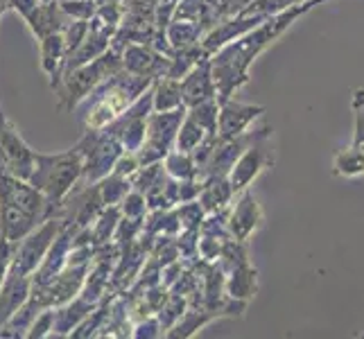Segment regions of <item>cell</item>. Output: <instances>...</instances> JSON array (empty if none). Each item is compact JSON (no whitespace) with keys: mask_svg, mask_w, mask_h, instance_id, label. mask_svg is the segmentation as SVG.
I'll use <instances>...</instances> for the list:
<instances>
[{"mask_svg":"<svg viewBox=\"0 0 364 339\" xmlns=\"http://www.w3.org/2000/svg\"><path fill=\"white\" fill-rule=\"evenodd\" d=\"M122 66L134 75H141V77L152 80L161 72H163V77H166L168 68H170V59H163L161 55L152 53V50H147V48L129 45L127 50H124Z\"/></svg>","mask_w":364,"mask_h":339,"instance_id":"30bf717a","label":"cell"},{"mask_svg":"<svg viewBox=\"0 0 364 339\" xmlns=\"http://www.w3.org/2000/svg\"><path fill=\"white\" fill-rule=\"evenodd\" d=\"M231 183L224 181V177H213L208 185H202V204L206 210L222 208L231 199Z\"/></svg>","mask_w":364,"mask_h":339,"instance_id":"2e32d148","label":"cell"},{"mask_svg":"<svg viewBox=\"0 0 364 339\" xmlns=\"http://www.w3.org/2000/svg\"><path fill=\"white\" fill-rule=\"evenodd\" d=\"M317 0H304V3L292 5L279 14H272L269 21H265L258 30L247 32L242 39H237L235 43L224 45L215 59L210 61V75L215 82V93H220V102L229 99L235 89L247 82V68L254 61L256 55H260L276 36H279L287 25H292L294 18H299L304 11L310 7H315Z\"/></svg>","mask_w":364,"mask_h":339,"instance_id":"6da1fadb","label":"cell"},{"mask_svg":"<svg viewBox=\"0 0 364 339\" xmlns=\"http://www.w3.org/2000/svg\"><path fill=\"white\" fill-rule=\"evenodd\" d=\"M265 138H267V131L265 134H260L254 145L247 147L245 152L240 154V161L233 166V172H231V190L237 193V190H245V188L254 181L258 174L269 168L272 166V154H269V147L265 143Z\"/></svg>","mask_w":364,"mask_h":339,"instance_id":"52a82bcc","label":"cell"},{"mask_svg":"<svg viewBox=\"0 0 364 339\" xmlns=\"http://www.w3.org/2000/svg\"><path fill=\"white\" fill-rule=\"evenodd\" d=\"M59 7L75 21H89L95 14L97 3L95 0H59Z\"/></svg>","mask_w":364,"mask_h":339,"instance_id":"d6986e66","label":"cell"},{"mask_svg":"<svg viewBox=\"0 0 364 339\" xmlns=\"http://www.w3.org/2000/svg\"><path fill=\"white\" fill-rule=\"evenodd\" d=\"M353 145L364 152V113L362 111L355 113V143Z\"/></svg>","mask_w":364,"mask_h":339,"instance_id":"7402d4cb","label":"cell"},{"mask_svg":"<svg viewBox=\"0 0 364 339\" xmlns=\"http://www.w3.org/2000/svg\"><path fill=\"white\" fill-rule=\"evenodd\" d=\"M333 172L337 177H360L364 174V152L360 147H348L335 154Z\"/></svg>","mask_w":364,"mask_h":339,"instance_id":"5bb4252c","label":"cell"},{"mask_svg":"<svg viewBox=\"0 0 364 339\" xmlns=\"http://www.w3.org/2000/svg\"><path fill=\"white\" fill-rule=\"evenodd\" d=\"M82 172H84V154L80 145L61 154H41L34 149V168L28 181L57 210L64 204V199L70 195L73 185L82 177Z\"/></svg>","mask_w":364,"mask_h":339,"instance_id":"7a4b0ae2","label":"cell"},{"mask_svg":"<svg viewBox=\"0 0 364 339\" xmlns=\"http://www.w3.org/2000/svg\"><path fill=\"white\" fill-rule=\"evenodd\" d=\"M213 97H215V82H213L210 75V61H199L181 82V99L183 104L195 107L208 102Z\"/></svg>","mask_w":364,"mask_h":339,"instance_id":"9c48e42d","label":"cell"},{"mask_svg":"<svg viewBox=\"0 0 364 339\" xmlns=\"http://www.w3.org/2000/svg\"><path fill=\"white\" fill-rule=\"evenodd\" d=\"M229 292L231 296L240 298V296H251L256 292V269H251L247 262H242L240 269H235L233 279L229 283Z\"/></svg>","mask_w":364,"mask_h":339,"instance_id":"e0dca14e","label":"cell"},{"mask_svg":"<svg viewBox=\"0 0 364 339\" xmlns=\"http://www.w3.org/2000/svg\"><path fill=\"white\" fill-rule=\"evenodd\" d=\"M317 3H319V0H317Z\"/></svg>","mask_w":364,"mask_h":339,"instance_id":"d4e9b609","label":"cell"},{"mask_svg":"<svg viewBox=\"0 0 364 339\" xmlns=\"http://www.w3.org/2000/svg\"><path fill=\"white\" fill-rule=\"evenodd\" d=\"M186 107L181 99V80L174 77H163V82L156 86V95H154V109L156 111H172Z\"/></svg>","mask_w":364,"mask_h":339,"instance_id":"9a60e30c","label":"cell"},{"mask_svg":"<svg viewBox=\"0 0 364 339\" xmlns=\"http://www.w3.org/2000/svg\"><path fill=\"white\" fill-rule=\"evenodd\" d=\"M183 118H186V107L172 111H156L154 116H149V120L145 122L141 152H138V166H149V163L159 161L163 154H168Z\"/></svg>","mask_w":364,"mask_h":339,"instance_id":"5b68a950","label":"cell"},{"mask_svg":"<svg viewBox=\"0 0 364 339\" xmlns=\"http://www.w3.org/2000/svg\"><path fill=\"white\" fill-rule=\"evenodd\" d=\"M152 84L149 77H141V75H111L107 91L97 97V102L86 116V127L89 129H102L107 124L114 122L124 109H129L134 104V99L138 95H143V91Z\"/></svg>","mask_w":364,"mask_h":339,"instance_id":"277c9868","label":"cell"},{"mask_svg":"<svg viewBox=\"0 0 364 339\" xmlns=\"http://www.w3.org/2000/svg\"><path fill=\"white\" fill-rule=\"evenodd\" d=\"M53 323H55V312H43L41 317H36L30 337H43V335H48L50 325H53Z\"/></svg>","mask_w":364,"mask_h":339,"instance_id":"44dd1931","label":"cell"},{"mask_svg":"<svg viewBox=\"0 0 364 339\" xmlns=\"http://www.w3.org/2000/svg\"><path fill=\"white\" fill-rule=\"evenodd\" d=\"M168 170H170V174L181 177V179H193L197 174V168L191 161V156H188V152H179V149L168 156Z\"/></svg>","mask_w":364,"mask_h":339,"instance_id":"ffe728a7","label":"cell"},{"mask_svg":"<svg viewBox=\"0 0 364 339\" xmlns=\"http://www.w3.org/2000/svg\"><path fill=\"white\" fill-rule=\"evenodd\" d=\"M0 163L14 177L28 181L34 168V149L23 141L18 129L14 127L3 109H0Z\"/></svg>","mask_w":364,"mask_h":339,"instance_id":"8992f818","label":"cell"},{"mask_svg":"<svg viewBox=\"0 0 364 339\" xmlns=\"http://www.w3.org/2000/svg\"><path fill=\"white\" fill-rule=\"evenodd\" d=\"M41 3H50V0H41Z\"/></svg>","mask_w":364,"mask_h":339,"instance_id":"cb8c5ba5","label":"cell"},{"mask_svg":"<svg viewBox=\"0 0 364 339\" xmlns=\"http://www.w3.org/2000/svg\"><path fill=\"white\" fill-rule=\"evenodd\" d=\"M120 68H122V59L114 50H107V53L93 59V64L86 61V64L77 68L66 70L55 86V91L59 93V109L61 111L75 109L100 82L109 80L111 75H116Z\"/></svg>","mask_w":364,"mask_h":339,"instance_id":"3957f363","label":"cell"},{"mask_svg":"<svg viewBox=\"0 0 364 339\" xmlns=\"http://www.w3.org/2000/svg\"><path fill=\"white\" fill-rule=\"evenodd\" d=\"M304 3V0H256V3H251V7H247L240 16H272V14H279V11L292 7V5H299Z\"/></svg>","mask_w":364,"mask_h":339,"instance_id":"ac0fdd59","label":"cell"},{"mask_svg":"<svg viewBox=\"0 0 364 339\" xmlns=\"http://www.w3.org/2000/svg\"><path fill=\"white\" fill-rule=\"evenodd\" d=\"M260 208L256 204V199L251 195H245L240 202H237L233 215L229 220V229L237 237V242H245L251 235V231H256V226L260 222Z\"/></svg>","mask_w":364,"mask_h":339,"instance_id":"7c38bea8","label":"cell"},{"mask_svg":"<svg viewBox=\"0 0 364 339\" xmlns=\"http://www.w3.org/2000/svg\"><path fill=\"white\" fill-rule=\"evenodd\" d=\"M186 120H181L179 124V131H177V149L179 152H195V149L202 145V141L206 136H215V134H210L202 122H197L191 113H186Z\"/></svg>","mask_w":364,"mask_h":339,"instance_id":"4fadbf2b","label":"cell"},{"mask_svg":"<svg viewBox=\"0 0 364 339\" xmlns=\"http://www.w3.org/2000/svg\"><path fill=\"white\" fill-rule=\"evenodd\" d=\"M39 48H41V68L46 70V75L50 77V84H53V89H55L59 77H61L64 61H66L64 32H53V34L41 36Z\"/></svg>","mask_w":364,"mask_h":339,"instance_id":"8fae6325","label":"cell"},{"mask_svg":"<svg viewBox=\"0 0 364 339\" xmlns=\"http://www.w3.org/2000/svg\"><path fill=\"white\" fill-rule=\"evenodd\" d=\"M7 9H9V7H7V0H0V16H3Z\"/></svg>","mask_w":364,"mask_h":339,"instance_id":"603a6c76","label":"cell"},{"mask_svg":"<svg viewBox=\"0 0 364 339\" xmlns=\"http://www.w3.org/2000/svg\"><path fill=\"white\" fill-rule=\"evenodd\" d=\"M220 118H218V138L220 141H231V138L242 136L245 129L249 127V122L258 118L262 111V107H254V104H240V102H231V99H224L220 102Z\"/></svg>","mask_w":364,"mask_h":339,"instance_id":"ba28073f","label":"cell"}]
</instances>
